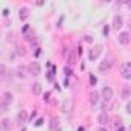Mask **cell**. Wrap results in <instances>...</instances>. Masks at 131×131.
Instances as JSON below:
<instances>
[{"label":"cell","instance_id":"6da1fadb","mask_svg":"<svg viewBox=\"0 0 131 131\" xmlns=\"http://www.w3.org/2000/svg\"><path fill=\"white\" fill-rule=\"evenodd\" d=\"M120 74H122V77L126 79V80L131 79V63H129V62L122 63V67H120Z\"/></svg>","mask_w":131,"mask_h":131},{"label":"cell","instance_id":"7a4b0ae2","mask_svg":"<svg viewBox=\"0 0 131 131\" xmlns=\"http://www.w3.org/2000/svg\"><path fill=\"white\" fill-rule=\"evenodd\" d=\"M63 56L67 59L68 63H74V49L71 46H65L63 48Z\"/></svg>","mask_w":131,"mask_h":131},{"label":"cell","instance_id":"3957f363","mask_svg":"<svg viewBox=\"0 0 131 131\" xmlns=\"http://www.w3.org/2000/svg\"><path fill=\"white\" fill-rule=\"evenodd\" d=\"M28 70H29V73H31L32 76H39V74L42 73V68H40L39 62H31L29 67H28Z\"/></svg>","mask_w":131,"mask_h":131},{"label":"cell","instance_id":"277c9868","mask_svg":"<svg viewBox=\"0 0 131 131\" xmlns=\"http://www.w3.org/2000/svg\"><path fill=\"white\" fill-rule=\"evenodd\" d=\"M100 52H102V46H100V45H96V46L90 51V54H88L90 60H96V59L100 56Z\"/></svg>","mask_w":131,"mask_h":131},{"label":"cell","instance_id":"5b68a950","mask_svg":"<svg viewBox=\"0 0 131 131\" xmlns=\"http://www.w3.org/2000/svg\"><path fill=\"white\" fill-rule=\"evenodd\" d=\"M113 67V60L111 59H103L99 65V71H108Z\"/></svg>","mask_w":131,"mask_h":131},{"label":"cell","instance_id":"8992f818","mask_svg":"<svg viewBox=\"0 0 131 131\" xmlns=\"http://www.w3.org/2000/svg\"><path fill=\"white\" fill-rule=\"evenodd\" d=\"M102 97L108 102V100H111L113 99V90L110 88V86H103L102 88Z\"/></svg>","mask_w":131,"mask_h":131},{"label":"cell","instance_id":"52a82bcc","mask_svg":"<svg viewBox=\"0 0 131 131\" xmlns=\"http://www.w3.org/2000/svg\"><path fill=\"white\" fill-rule=\"evenodd\" d=\"M119 43L120 45H128L129 43V34L126 31H123V32L119 34Z\"/></svg>","mask_w":131,"mask_h":131},{"label":"cell","instance_id":"ba28073f","mask_svg":"<svg viewBox=\"0 0 131 131\" xmlns=\"http://www.w3.org/2000/svg\"><path fill=\"white\" fill-rule=\"evenodd\" d=\"M28 17H29V9H28L26 6L20 8V11H19V19H20V20H26Z\"/></svg>","mask_w":131,"mask_h":131},{"label":"cell","instance_id":"9c48e42d","mask_svg":"<svg viewBox=\"0 0 131 131\" xmlns=\"http://www.w3.org/2000/svg\"><path fill=\"white\" fill-rule=\"evenodd\" d=\"M122 25H123V19H122L120 16H114V20H113V28H114V29H119V28H122Z\"/></svg>","mask_w":131,"mask_h":131},{"label":"cell","instance_id":"30bf717a","mask_svg":"<svg viewBox=\"0 0 131 131\" xmlns=\"http://www.w3.org/2000/svg\"><path fill=\"white\" fill-rule=\"evenodd\" d=\"M108 122H110V116L106 113H100L99 114V123L100 125H106Z\"/></svg>","mask_w":131,"mask_h":131},{"label":"cell","instance_id":"8fae6325","mask_svg":"<svg viewBox=\"0 0 131 131\" xmlns=\"http://www.w3.org/2000/svg\"><path fill=\"white\" fill-rule=\"evenodd\" d=\"M31 91H32V94H34V96H39V94L42 93V85H40L39 82H37V83H34V85H32V88H31Z\"/></svg>","mask_w":131,"mask_h":131},{"label":"cell","instance_id":"7c38bea8","mask_svg":"<svg viewBox=\"0 0 131 131\" xmlns=\"http://www.w3.org/2000/svg\"><path fill=\"white\" fill-rule=\"evenodd\" d=\"M90 99H91V105H93V106L97 105V103H99V93H97V91H93L91 96H90Z\"/></svg>","mask_w":131,"mask_h":131},{"label":"cell","instance_id":"4fadbf2b","mask_svg":"<svg viewBox=\"0 0 131 131\" xmlns=\"http://www.w3.org/2000/svg\"><path fill=\"white\" fill-rule=\"evenodd\" d=\"M2 128H3L5 131H9V129L13 128V123H11V120H9V119H3V122H2Z\"/></svg>","mask_w":131,"mask_h":131},{"label":"cell","instance_id":"5bb4252c","mask_svg":"<svg viewBox=\"0 0 131 131\" xmlns=\"http://www.w3.org/2000/svg\"><path fill=\"white\" fill-rule=\"evenodd\" d=\"M17 119H19V122H20V123H25V122H26V119H28V113H26V111H20V113H19V116H17Z\"/></svg>","mask_w":131,"mask_h":131},{"label":"cell","instance_id":"9a60e30c","mask_svg":"<svg viewBox=\"0 0 131 131\" xmlns=\"http://www.w3.org/2000/svg\"><path fill=\"white\" fill-rule=\"evenodd\" d=\"M25 67H22V65H20V67L17 68V77H20V79H25Z\"/></svg>","mask_w":131,"mask_h":131},{"label":"cell","instance_id":"2e32d148","mask_svg":"<svg viewBox=\"0 0 131 131\" xmlns=\"http://www.w3.org/2000/svg\"><path fill=\"white\" fill-rule=\"evenodd\" d=\"M51 129L52 131H59V120L57 119H52L51 120Z\"/></svg>","mask_w":131,"mask_h":131},{"label":"cell","instance_id":"e0dca14e","mask_svg":"<svg viewBox=\"0 0 131 131\" xmlns=\"http://www.w3.org/2000/svg\"><path fill=\"white\" fill-rule=\"evenodd\" d=\"M3 97H5V105L13 102V94H11V93H5V96H3Z\"/></svg>","mask_w":131,"mask_h":131},{"label":"cell","instance_id":"ac0fdd59","mask_svg":"<svg viewBox=\"0 0 131 131\" xmlns=\"http://www.w3.org/2000/svg\"><path fill=\"white\" fill-rule=\"evenodd\" d=\"M90 83H91V85H93V86H94V85H96V83H97V77H96V76H93V74H91V76H90Z\"/></svg>","mask_w":131,"mask_h":131},{"label":"cell","instance_id":"d6986e66","mask_svg":"<svg viewBox=\"0 0 131 131\" xmlns=\"http://www.w3.org/2000/svg\"><path fill=\"white\" fill-rule=\"evenodd\" d=\"M128 96H129V90H128V88H123V93H122V97H123V99H128Z\"/></svg>","mask_w":131,"mask_h":131},{"label":"cell","instance_id":"ffe728a7","mask_svg":"<svg viewBox=\"0 0 131 131\" xmlns=\"http://www.w3.org/2000/svg\"><path fill=\"white\" fill-rule=\"evenodd\" d=\"M6 74V68H5V65H0V76H5Z\"/></svg>","mask_w":131,"mask_h":131},{"label":"cell","instance_id":"44dd1931","mask_svg":"<svg viewBox=\"0 0 131 131\" xmlns=\"http://www.w3.org/2000/svg\"><path fill=\"white\" fill-rule=\"evenodd\" d=\"M17 52H19L20 56H25V54H26V51H25V48H23V46H20V48L17 49Z\"/></svg>","mask_w":131,"mask_h":131},{"label":"cell","instance_id":"7402d4cb","mask_svg":"<svg viewBox=\"0 0 131 131\" xmlns=\"http://www.w3.org/2000/svg\"><path fill=\"white\" fill-rule=\"evenodd\" d=\"M34 125H36V126H42V125H43V119H37Z\"/></svg>","mask_w":131,"mask_h":131},{"label":"cell","instance_id":"603a6c76","mask_svg":"<svg viewBox=\"0 0 131 131\" xmlns=\"http://www.w3.org/2000/svg\"><path fill=\"white\" fill-rule=\"evenodd\" d=\"M85 42L86 43H93V37L91 36H85Z\"/></svg>","mask_w":131,"mask_h":131},{"label":"cell","instance_id":"cb8c5ba5","mask_svg":"<svg viewBox=\"0 0 131 131\" xmlns=\"http://www.w3.org/2000/svg\"><path fill=\"white\" fill-rule=\"evenodd\" d=\"M108 32H110V26L106 25V26L103 28V34H105V36H108Z\"/></svg>","mask_w":131,"mask_h":131},{"label":"cell","instance_id":"d4e9b609","mask_svg":"<svg viewBox=\"0 0 131 131\" xmlns=\"http://www.w3.org/2000/svg\"><path fill=\"white\" fill-rule=\"evenodd\" d=\"M49 96H51L49 93H45V96H43L45 99H43V100H45V102H49Z\"/></svg>","mask_w":131,"mask_h":131},{"label":"cell","instance_id":"484cf974","mask_svg":"<svg viewBox=\"0 0 131 131\" xmlns=\"http://www.w3.org/2000/svg\"><path fill=\"white\" fill-rule=\"evenodd\" d=\"M65 74H67V76H71V74H73V71H71L70 68H65Z\"/></svg>","mask_w":131,"mask_h":131},{"label":"cell","instance_id":"4316f807","mask_svg":"<svg viewBox=\"0 0 131 131\" xmlns=\"http://www.w3.org/2000/svg\"><path fill=\"white\" fill-rule=\"evenodd\" d=\"M5 106H6L5 103H0V114H2V113L5 111Z\"/></svg>","mask_w":131,"mask_h":131},{"label":"cell","instance_id":"83f0119b","mask_svg":"<svg viewBox=\"0 0 131 131\" xmlns=\"http://www.w3.org/2000/svg\"><path fill=\"white\" fill-rule=\"evenodd\" d=\"M2 14H3V16H8V14H9V9H3Z\"/></svg>","mask_w":131,"mask_h":131},{"label":"cell","instance_id":"f1b7e54d","mask_svg":"<svg viewBox=\"0 0 131 131\" xmlns=\"http://www.w3.org/2000/svg\"><path fill=\"white\" fill-rule=\"evenodd\" d=\"M36 116H37V113H36V111H32V114H31V116H29V119H31V120H32V119H34V117H36Z\"/></svg>","mask_w":131,"mask_h":131},{"label":"cell","instance_id":"f546056e","mask_svg":"<svg viewBox=\"0 0 131 131\" xmlns=\"http://www.w3.org/2000/svg\"><path fill=\"white\" fill-rule=\"evenodd\" d=\"M97 131H108V129H106V128H105V126H102V128H99V129H97Z\"/></svg>","mask_w":131,"mask_h":131},{"label":"cell","instance_id":"4dcf8cb0","mask_svg":"<svg viewBox=\"0 0 131 131\" xmlns=\"http://www.w3.org/2000/svg\"><path fill=\"white\" fill-rule=\"evenodd\" d=\"M117 131H125V129H123V128H122V126H120V128H119V129H117Z\"/></svg>","mask_w":131,"mask_h":131}]
</instances>
